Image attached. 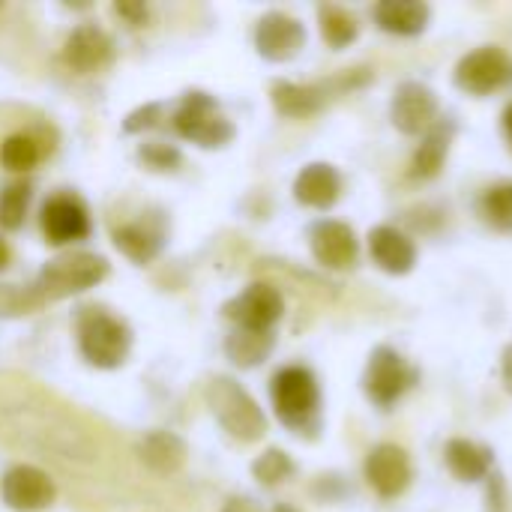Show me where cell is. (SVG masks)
I'll return each mask as SVG.
<instances>
[{"mask_svg": "<svg viewBox=\"0 0 512 512\" xmlns=\"http://www.w3.org/2000/svg\"><path fill=\"white\" fill-rule=\"evenodd\" d=\"M270 399L279 423L297 435L315 438L321 429V387L312 369L285 366L270 381Z\"/></svg>", "mask_w": 512, "mask_h": 512, "instance_id": "1", "label": "cell"}, {"mask_svg": "<svg viewBox=\"0 0 512 512\" xmlns=\"http://www.w3.org/2000/svg\"><path fill=\"white\" fill-rule=\"evenodd\" d=\"M81 357L96 369H117L126 363L132 348V330L99 306H81L75 315Z\"/></svg>", "mask_w": 512, "mask_h": 512, "instance_id": "2", "label": "cell"}, {"mask_svg": "<svg viewBox=\"0 0 512 512\" xmlns=\"http://www.w3.org/2000/svg\"><path fill=\"white\" fill-rule=\"evenodd\" d=\"M207 405L213 411V417L219 420V426L234 438V441H243V444H255L264 438L267 432V417L264 411L258 408V402L234 381V378H225V375H216L207 390Z\"/></svg>", "mask_w": 512, "mask_h": 512, "instance_id": "3", "label": "cell"}, {"mask_svg": "<svg viewBox=\"0 0 512 512\" xmlns=\"http://www.w3.org/2000/svg\"><path fill=\"white\" fill-rule=\"evenodd\" d=\"M417 384H420V369L393 345H378L369 354L363 369V393L375 408L390 411Z\"/></svg>", "mask_w": 512, "mask_h": 512, "instance_id": "4", "label": "cell"}, {"mask_svg": "<svg viewBox=\"0 0 512 512\" xmlns=\"http://www.w3.org/2000/svg\"><path fill=\"white\" fill-rule=\"evenodd\" d=\"M108 276V261L93 252H72L48 261L39 270L36 291L48 300H63L72 294H81L87 288H96Z\"/></svg>", "mask_w": 512, "mask_h": 512, "instance_id": "5", "label": "cell"}, {"mask_svg": "<svg viewBox=\"0 0 512 512\" xmlns=\"http://www.w3.org/2000/svg\"><path fill=\"white\" fill-rule=\"evenodd\" d=\"M453 81L468 96H492L512 84V54L501 45H477L459 57Z\"/></svg>", "mask_w": 512, "mask_h": 512, "instance_id": "6", "label": "cell"}, {"mask_svg": "<svg viewBox=\"0 0 512 512\" xmlns=\"http://www.w3.org/2000/svg\"><path fill=\"white\" fill-rule=\"evenodd\" d=\"M174 129L198 147H225L234 138V123L219 114V105L207 93H186L174 111Z\"/></svg>", "mask_w": 512, "mask_h": 512, "instance_id": "7", "label": "cell"}, {"mask_svg": "<svg viewBox=\"0 0 512 512\" xmlns=\"http://www.w3.org/2000/svg\"><path fill=\"white\" fill-rule=\"evenodd\" d=\"M441 117L438 93L423 81H402L390 99V120L408 138H423Z\"/></svg>", "mask_w": 512, "mask_h": 512, "instance_id": "8", "label": "cell"}, {"mask_svg": "<svg viewBox=\"0 0 512 512\" xmlns=\"http://www.w3.org/2000/svg\"><path fill=\"white\" fill-rule=\"evenodd\" d=\"M363 477L378 498H384V501L399 498L414 480V465H411L408 450L399 444H390V441L375 444L363 462Z\"/></svg>", "mask_w": 512, "mask_h": 512, "instance_id": "9", "label": "cell"}, {"mask_svg": "<svg viewBox=\"0 0 512 512\" xmlns=\"http://www.w3.org/2000/svg\"><path fill=\"white\" fill-rule=\"evenodd\" d=\"M225 315L237 324V330H258V333H273V327L285 315V300L279 288L267 282H252L243 294H237L228 306Z\"/></svg>", "mask_w": 512, "mask_h": 512, "instance_id": "10", "label": "cell"}, {"mask_svg": "<svg viewBox=\"0 0 512 512\" xmlns=\"http://www.w3.org/2000/svg\"><path fill=\"white\" fill-rule=\"evenodd\" d=\"M306 45V27L300 18L288 12H267L255 24V51L270 63H288L294 60Z\"/></svg>", "mask_w": 512, "mask_h": 512, "instance_id": "11", "label": "cell"}, {"mask_svg": "<svg viewBox=\"0 0 512 512\" xmlns=\"http://www.w3.org/2000/svg\"><path fill=\"white\" fill-rule=\"evenodd\" d=\"M309 246L324 270H354L360 261V240L348 222L318 219L309 228Z\"/></svg>", "mask_w": 512, "mask_h": 512, "instance_id": "12", "label": "cell"}, {"mask_svg": "<svg viewBox=\"0 0 512 512\" xmlns=\"http://www.w3.org/2000/svg\"><path fill=\"white\" fill-rule=\"evenodd\" d=\"M0 498L12 512H39L54 504L57 489L45 471L33 465H15L0 477Z\"/></svg>", "mask_w": 512, "mask_h": 512, "instance_id": "13", "label": "cell"}, {"mask_svg": "<svg viewBox=\"0 0 512 512\" xmlns=\"http://www.w3.org/2000/svg\"><path fill=\"white\" fill-rule=\"evenodd\" d=\"M42 231L51 246L78 243L90 234V213L75 195H54L42 207Z\"/></svg>", "mask_w": 512, "mask_h": 512, "instance_id": "14", "label": "cell"}, {"mask_svg": "<svg viewBox=\"0 0 512 512\" xmlns=\"http://www.w3.org/2000/svg\"><path fill=\"white\" fill-rule=\"evenodd\" d=\"M369 258L390 276H408L417 267V243L396 225H375L369 231Z\"/></svg>", "mask_w": 512, "mask_h": 512, "instance_id": "15", "label": "cell"}, {"mask_svg": "<svg viewBox=\"0 0 512 512\" xmlns=\"http://www.w3.org/2000/svg\"><path fill=\"white\" fill-rule=\"evenodd\" d=\"M456 120L453 117H438V123L420 138L414 156H411V165H408V174L414 180H435L444 165H447V156H450V147H453V138H456Z\"/></svg>", "mask_w": 512, "mask_h": 512, "instance_id": "16", "label": "cell"}, {"mask_svg": "<svg viewBox=\"0 0 512 512\" xmlns=\"http://www.w3.org/2000/svg\"><path fill=\"white\" fill-rule=\"evenodd\" d=\"M63 57L72 69L78 72H96L111 63L114 57V42L111 36L96 27V24H81L72 30V36L63 45Z\"/></svg>", "mask_w": 512, "mask_h": 512, "instance_id": "17", "label": "cell"}, {"mask_svg": "<svg viewBox=\"0 0 512 512\" xmlns=\"http://www.w3.org/2000/svg\"><path fill=\"white\" fill-rule=\"evenodd\" d=\"M342 195V174L330 162H309L294 180V198L312 210H330Z\"/></svg>", "mask_w": 512, "mask_h": 512, "instance_id": "18", "label": "cell"}, {"mask_svg": "<svg viewBox=\"0 0 512 512\" xmlns=\"http://www.w3.org/2000/svg\"><path fill=\"white\" fill-rule=\"evenodd\" d=\"M444 462L450 474L462 483H486L495 474V453L471 438H450L444 447Z\"/></svg>", "mask_w": 512, "mask_h": 512, "instance_id": "19", "label": "cell"}, {"mask_svg": "<svg viewBox=\"0 0 512 512\" xmlns=\"http://www.w3.org/2000/svg\"><path fill=\"white\" fill-rule=\"evenodd\" d=\"M372 21L393 36H420L432 21V6L423 0H381L372 6Z\"/></svg>", "mask_w": 512, "mask_h": 512, "instance_id": "20", "label": "cell"}, {"mask_svg": "<svg viewBox=\"0 0 512 512\" xmlns=\"http://www.w3.org/2000/svg\"><path fill=\"white\" fill-rule=\"evenodd\" d=\"M138 456L153 474L168 477V474H177L186 465V444L174 432H150L138 444Z\"/></svg>", "mask_w": 512, "mask_h": 512, "instance_id": "21", "label": "cell"}, {"mask_svg": "<svg viewBox=\"0 0 512 512\" xmlns=\"http://www.w3.org/2000/svg\"><path fill=\"white\" fill-rule=\"evenodd\" d=\"M276 345V336L273 333H258V330H234L225 342V354L231 357L234 366L240 369H252V366H261L270 351Z\"/></svg>", "mask_w": 512, "mask_h": 512, "instance_id": "22", "label": "cell"}, {"mask_svg": "<svg viewBox=\"0 0 512 512\" xmlns=\"http://www.w3.org/2000/svg\"><path fill=\"white\" fill-rule=\"evenodd\" d=\"M318 27H321V36L330 48H348L357 42L360 36V21L354 12H348L345 6H336V3H324L318 6Z\"/></svg>", "mask_w": 512, "mask_h": 512, "instance_id": "23", "label": "cell"}, {"mask_svg": "<svg viewBox=\"0 0 512 512\" xmlns=\"http://www.w3.org/2000/svg\"><path fill=\"white\" fill-rule=\"evenodd\" d=\"M477 210L492 231L512 237V180H501V183H492L489 189H483Z\"/></svg>", "mask_w": 512, "mask_h": 512, "instance_id": "24", "label": "cell"}, {"mask_svg": "<svg viewBox=\"0 0 512 512\" xmlns=\"http://www.w3.org/2000/svg\"><path fill=\"white\" fill-rule=\"evenodd\" d=\"M114 246L135 264H147L162 249V234L144 228V225H123L114 231Z\"/></svg>", "mask_w": 512, "mask_h": 512, "instance_id": "25", "label": "cell"}, {"mask_svg": "<svg viewBox=\"0 0 512 512\" xmlns=\"http://www.w3.org/2000/svg\"><path fill=\"white\" fill-rule=\"evenodd\" d=\"M294 471H297L294 459H291L285 450H279V447H273V450L261 453V456L252 462V477H255L261 486H267V489L282 486L285 480H291V477H294Z\"/></svg>", "mask_w": 512, "mask_h": 512, "instance_id": "26", "label": "cell"}, {"mask_svg": "<svg viewBox=\"0 0 512 512\" xmlns=\"http://www.w3.org/2000/svg\"><path fill=\"white\" fill-rule=\"evenodd\" d=\"M30 195L33 192H30V183L27 180H15V183L3 186V192H0V228L18 231L24 225Z\"/></svg>", "mask_w": 512, "mask_h": 512, "instance_id": "27", "label": "cell"}, {"mask_svg": "<svg viewBox=\"0 0 512 512\" xmlns=\"http://www.w3.org/2000/svg\"><path fill=\"white\" fill-rule=\"evenodd\" d=\"M42 150L33 135H9L0 144V162L9 171H30L39 162Z\"/></svg>", "mask_w": 512, "mask_h": 512, "instance_id": "28", "label": "cell"}, {"mask_svg": "<svg viewBox=\"0 0 512 512\" xmlns=\"http://www.w3.org/2000/svg\"><path fill=\"white\" fill-rule=\"evenodd\" d=\"M138 159L147 165V168H156V171H171L180 165V153L171 147V144H162V141H150L138 150Z\"/></svg>", "mask_w": 512, "mask_h": 512, "instance_id": "29", "label": "cell"}, {"mask_svg": "<svg viewBox=\"0 0 512 512\" xmlns=\"http://www.w3.org/2000/svg\"><path fill=\"white\" fill-rule=\"evenodd\" d=\"M510 495H507V483L501 474H492L486 480V512H507Z\"/></svg>", "mask_w": 512, "mask_h": 512, "instance_id": "30", "label": "cell"}, {"mask_svg": "<svg viewBox=\"0 0 512 512\" xmlns=\"http://www.w3.org/2000/svg\"><path fill=\"white\" fill-rule=\"evenodd\" d=\"M159 111H162V105H156V102H150V105L138 108L135 114H129V117H126V132H141V129H150V126H156V120H159Z\"/></svg>", "mask_w": 512, "mask_h": 512, "instance_id": "31", "label": "cell"}, {"mask_svg": "<svg viewBox=\"0 0 512 512\" xmlns=\"http://www.w3.org/2000/svg\"><path fill=\"white\" fill-rule=\"evenodd\" d=\"M501 381H504V390L512 396V342L501 354Z\"/></svg>", "mask_w": 512, "mask_h": 512, "instance_id": "32", "label": "cell"}, {"mask_svg": "<svg viewBox=\"0 0 512 512\" xmlns=\"http://www.w3.org/2000/svg\"><path fill=\"white\" fill-rule=\"evenodd\" d=\"M114 9H117V15H126V18H129L132 24L144 21V15H147V9H144L141 3H138V6H129V3H117Z\"/></svg>", "mask_w": 512, "mask_h": 512, "instance_id": "33", "label": "cell"}, {"mask_svg": "<svg viewBox=\"0 0 512 512\" xmlns=\"http://www.w3.org/2000/svg\"><path fill=\"white\" fill-rule=\"evenodd\" d=\"M501 123H504V135H507L512 150V102H507V108H504V114H501Z\"/></svg>", "mask_w": 512, "mask_h": 512, "instance_id": "34", "label": "cell"}, {"mask_svg": "<svg viewBox=\"0 0 512 512\" xmlns=\"http://www.w3.org/2000/svg\"><path fill=\"white\" fill-rule=\"evenodd\" d=\"M9 258H12V255H9V246H6V240L0 237V270L9 267Z\"/></svg>", "mask_w": 512, "mask_h": 512, "instance_id": "35", "label": "cell"}, {"mask_svg": "<svg viewBox=\"0 0 512 512\" xmlns=\"http://www.w3.org/2000/svg\"><path fill=\"white\" fill-rule=\"evenodd\" d=\"M273 512H297V510H294V507H288V504H279Z\"/></svg>", "mask_w": 512, "mask_h": 512, "instance_id": "36", "label": "cell"}]
</instances>
